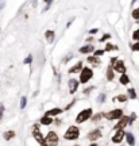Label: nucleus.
Instances as JSON below:
<instances>
[{
	"instance_id": "1",
	"label": "nucleus",
	"mask_w": 139,
	"mask_h": 146,
	"mask_svg": "<svg viewBox=\"0 0 139 146\" xmlns=\"http://www.w3.org/2000/svg\"><path fill=\"white\" fill-rule=\"evenodd\" d=\"M78 137H80V130H78V127H76V126L68 127V130L64 134V138L69 139V141H74V139H77Z\"/></svg>"
},
{
	"instance_id": "2",
	"label": "nucleus",
	"mask_w": 139,
	"mask_h": 146,
	"mask_svg": "<svg viewBox=\"0 0 139 146\" xmlns=\"http://www.w3.org/2000/svg\"><path fill=\"white\" fill-rule=\"evenodd\" d=\"M109 65L113 68V70H116V72L122 73V74H124L126 73V65H124V62L122 61V60H118V57H112L111 58V62H109Z\"/></svg>"
},
{
	"instance_id": "3",
	"label": "nucleus",
	"mask_w": 139,
	"mask_h": 146,
	"mask_svg": "<svg viewBox=\"0 0 139 146\" xmlns=\"http://www.w3.org/2000/svg\"><path fill=\"white\" fill-rule=\"evenodd\" d=\"M58 135H57L54 131H49L46 135V139H45V142L42 143L41 146H57L58 145Z\"/></svg>"
},
{
	"instance_id": "4",
	"label": "nucleus",
	"mask_w": 139,
	"mask_h": 146,
	"mask_svg": "<svg viewBox=\"0 0 139 146\" xmlns=\"http://www.w3.org/2000/svg\"><path fill=\"white\" fill-rule=\"evenodd\" d=\"M93 77V70L91 68H83L81 73H80V83H88L91 78Z\"/></svg>"
},
{
	"instance_id": "5",
	"label": "nucleus",
	"mask_w": 139,
	"mask_h": 146,
	"mask_svg": "<svg viewBox=\"0 0 139 146\" xmlns=\"http://www.w3.org/2000/svg\"><path fill=\"white\" fill-rule=\"evenodd\" d=\"M92 116V108H85L83 110L76 118V123H84L85 120H88Z\"/></svg>"
},
{
	"instance_id": "6",
	"label": "nucleus",
	"mask_w": 139,
	"mask_h": 146,
	"mask_svg": "<svg viewBox=\"0 0 139 146\" xmlns=\"http://www.w3.org/2000/svg\"><path fill=\"white\" fill-rule=\"evenodd\" d=\"M104 116H105L108 120H113V119H120V118H122V116H124V115H123V111H122V110L116 108V110L109 111V112H105V114H104Z\"/></svg>"
},
{
	"instance_id": "7",
	"label": "nucleus",
	"mask_w": 139,
	"mask_h": 146,
	"mask_svg": "<svg viewBox=\"0 0 139 146\" xmlns=\"http://www.w3.org/2000/svg\"><path fill=\"white\" fill-rule=\"evenodd\" d=\"M32 137H34V138H35V141H38L41 145L45 142L43 135H42V133L39 131V126H38V125H35L34 127H32Z\"/></svg>"
},
{
	"instance_id": "8",
	"label": "nucleus",
	"mask_w": 139,
	"mask_h": 146,
	"mask_svg": "<svg viewBox=\"0 0 139 146\" xmlns=\"http://www.w3.org/2000/svg\"><path fill=\"white\" fill-rule=\"evenodd\" d=\"M127 125H130V118H128V116H122V118L119 119L118 125L115 126V130H116V131H118V130H123Z\"/></svg>"
},
{
	"instance_id": "9",
	"label": "nucleus",
	"mask_w": 139,
	"mask_h": 146,
	"mask_svg": "<svg viewBox=\"0 0 139 146\" xmlns=\"http://www.w3.org/2000/svg\"><path fill=\"white\" fill-rule=\"evenodd\" d=\"M78 80H76V78H70L69 80V83H68V85H69V92L70 94H76V91L78 89Z\"/></svg>"
},
{
	"instance_id": "10",
	"label": "nucleus",
	"mask_w": 139,
	"mask_h": 146,
	"mask_svg": "<svg viewBox=\"0 0 139 146\" xmlns=\"http://www.w3.org/2000/svg\"><path fill=\"white\" fill-rule=\"evenodd\" d=\"M126 137V133L123 130H118L116 131V134L112 137V142L113 143H120V142L123 141V138Z\"/></svg>"
},
{
	"instance_id": "11",
	"label": "nucleus",
	"mask_w": 139,
	"mask_h": 146,
	"mask_svg": "<svg viewBox=\"0 0 139 146\" xmlns=\"http://www.w3.org/2000/svg\"><path fill=\"white\" fill-rule=\"evenodd\" d=\"M100 137H101V131H100V129H96V130H93L92 133L88 134V139L89 141H96Z\"/></svg>"
},
{
	"instance_id": "12",
	"label": "nucleus",
	"mask_w": 139,
	"mask_h": 146,
	"mask_svg": "<svg viewBox=\"0 0 139 146\" xmlns=\"http://www.w3.org/2000/svg\"><path fill=\"white\" fill-rule=\"evenodd\" d=\"M61 112H62L61 108H52V110H49V111H46L45 115L46 116H57V115H60Z\"/></svg>"
},
{
	"instance_id": "13",
	"label": "nucleus",
	"mask_w": 139,
	"mask_h": 146,
	"mask_svg": "<svg viewBox=\"0 0 139 146\" xmlns=\"http://www.w3.org/2000/svg\"><path fill=\"white\" fill-rule=\"evenodd\" d=\"M78 70H83V62H80V61H78V62L74 66H72V68L69 69L68 72L73 74V73H78Z\"/></svg>"
},
{
	"instance_id": "14",
	"label": "nucleus",
	"mask_w": 139,
	"mask_h": 146,
	"mask_svg": "<svg viewBox=\"0 0 139 146\" xmlns=\"http://www.w3.org/2000/svg\"><path fill=\"white\" fill-rule=\"evenodd\" d=\"M92 52H95V47L92 45H85V46H83L80 49V53H83V54H88V53H92Z\"/></svg>"
},
{
	"instance_id": "15",
	"label": "nucleus",
	"mask_w": 139,
	"mask_h": 146,
	"mask_svg": "<svg viewBox=\"0 0 139 146\" xmlns=\"http://www.w3.org/2000/svg\"><path fill=\"white\" fill-rule=\"evenodd\" d=\"M3 137H4V139H5V141H10V139H12V138L15 137V131H12V130L5 131L4 134H3Z\"/></svg>"
},
{
	"instance_id": "16",
	"label": "nucleus",
	"mask_w": 139,
	"mask_h": 146,
	"mask_svg": "<svg viewBox=\"0 0 139 146\" xmlns=\"http://www.w3.org/2000/svg\"><path fill=\"white\" fill-rule=\"evenodd\" d=\"M126 138H127V142H128L130 146L135 145V137L131 134V133H126Z\"/></svg>"
},
{
	"instance_id": "17",
	"label": "nucleus",
	"mask_w": 139,
	"mask_h": 146,
	"mask_svg": "<svg viewBox=\"0 0 139 146\" xmlns=\"http://www.w3.org/2000/svg\"><path fill=\"white\" fill-rule=\"evenodd\" d=\"M88 62L92 64V65H95V66H97V65H100V58L95 57V56H92V57H88Z\"/></svg>"
},
{
	"instance_id": "18",
	"label": "nucleus",
	"mask_w": 139,
	"mask_h": 146,
	"mask_svg": "<svg viewBox=\"0 0 139 146\" xmlns=\"http://www.w3.org/2000/svg\"><path fill=\"white\" fill-rule=\"evenodd\" d=\"M41 123H42V125H45V126L52 125V123H53L52 116H46V115H45V116H43V118L41 119Z\"/></svg>"
},
{
	"instance_id": "19",
	"label": "nucleus",
	"mask_w": 139,
	"mask_h": 146,
	"mask_svg": "<svg viewBox=\"0 0 139 146\" xmlns=\"http://www.w3.org/2000/svg\"><path fill=\"white\" fill-rule=\"evenodd\" d=\"M45 36H46V39L49 43H52L53 39H54V31H52V30H47L46 33H45Z\"/></svg>"
},
{
	"instance_id": "20",
	"label": "nucleus",
	"mask_w": 139,
	"mask_h": 146,
	"mask_svg": "<svg viewBox=\"0 0 139 146\" xmlns=\"http://www.w3.org/2000/svg\"><path fill=\"white\" fill-rule=\"evenodd\" d=\"M119 81H120V84H123V85H127V84L130 83V78H128V76L124 73V74H122V76H120Z\"/></svg>"
},
{
	"instance_id": "21",
	"label": "nucleus",
	"mask_w": 139,
	"mask_h": 146,
	"mask_svg": "<svg viewBox=\"0 0 139 146\" xmlns=\"http://www.w3.org/2000/svg\"><path fill=\"white\" fill-rule=\"evenodd\" d=\"M112 78H113V68L109 65L108 69H107V80H109V81H111Z\"/></svg>"
},
{
	"instance_id": "22",
	"label": "nucleus",
	"mask_w": 139,
	"mask_h": 146,
	"mask_svg": "<svg viewBox=\"0 0 139 146\" xmlns=\"http://www.w3.org/2000/svg\"><path fill=\"white\" fill-rule=\"evenodd\" d=\"M119 47L118 46H115V45H111V43H107V46H105V52H111V50H118Z\"/></svg>"
},
{
	"instance_id": "23",
	"label": "nucleus",
	"mask_w": 139,
	"mask_h": 146,
	"mask_svg": "<svg viewBox=\"0 0 139 146\" xmlns=\"http://www.w3.org/2000/svg\"><path fill=\"white\" fill-rule=\"evenodd\" d=\"M127 99H128V96H127V95H119L118 98H115V100H119L120 103H123V102H126Z\"/></svg>"
},
{
	"instance_id": "24",
	"label": "nucleus",
	"mask_w": 139,
	"mask_h": 146,
	"mask_svg": "<svg viewBox=\"0 0 139 146\" xmlns=\"http://www.w3.org/2000/svg\"><path fill=\"white\" fill-rule=\"evenodd\" d=\"M127 92H128V98H131V99H136V94H135L134 88H130Z\"/></svg>"
},
{
	"instance_id": "25",
	"label": "nucleus",
	"mask_w": 139,
	"mask_h": 146,
	"mask_svg": "<svg viewBox=\"0 0 139 146\" xmlns=\"http://www.w3.org/2000/svg\"><path fill=\"white\" fill-rule=\"evenodd\" d=\"M26 106H27V99H26V96H23L21 99V110H24Z\"/></svg>"
},
{
	"instance_id": "26",
	"label": "nucleus",
	"mask_w": 139,
	"mask_h": 146,
	"mask_svg": "<svg viewBox=\"0 0 139 146\" xmlns=\"http://www.w3.org/2000/svg\"><path fill=\"white\" fill-rule=\"evenodd\" d=\"M95 57H100V56H103L104 53H105V50H95Z\"/></svg>"
},
{
	"instance_id": "27",
	"label": "nucleus",
	"mask_w": 139,
	"mask_h": 146,
	"mask_svg": "<svg viewBox=\"0 0 139 146\" xmlns=\"http://www.w3.org/2000/svg\"><path fill=\"white\" fill-rule=\"evenodd\" d=\"M132 38H134L135 41H139V29H138V30H135V31L132 33Z\"/></svg>"
},
{
	"instance_id": "28",
	"label": "nucleus",
	"mask_w": 139,
	"mask_h": 146,
	"mask_svg": "<svg viewBox=\"0 0 139 146\" xmlns=\"http://www.w3.org/2000/svg\"><path fill=\"white\" fill-rule=\"evenodd\" d=\"M132 18H134V19H139V8L132 11Z\"/></svg>"
},
{
	"instance_id": "29",
	"label": "nucleus",
	"mask_w": 139,
	"mask_h": 146,
	"mask_svg": "<svg viewBox=\"0 0 139 146\" xmlns=\"http://www.w3.org/2000/svg\"><path fill=\"white\" fill-rule=\"evenodd\" d=\"M131 50H132V52H139V42H136V43H134V45L131 46Z\"/></svg>"
},
{
	"instance_id": "30",
	"label": "nucleus",
	"mask_w": 139,
	"mask_h": 146,
	"mask_svg": "<svg viewBox=\"0 0 139 146\" xmlns=\"http://www.w3.org/2000/svg\"><path fill=\"white\" fill-rule=\"evenodd\" d=\"M111 38V34H104L101 38H100V42H104V41H107V39H109Z\"/></svg>"
},
{
	"instance_id": "31",
	"label": "nucleus",
	"mask_w": 139,
	"mask_h": 146,
	"mask_svg": "<svg viewBox=\"0 0 139 146\" xmlns=\"http://www.w3.org/2000/svg\"><path fill=\"white\" fill-rule=\"evenodd\" d=\"M3 111H4V106L0 103V120L3 119Z\"/></svg>"
},
{
	"instance_id": "32",
	"label": "nucleus",
	"mask_w": 139,
	"mask_h": 146,
	"mask_svg": "<svg viewBox=\"0 0 139 146\" xmlns=\"http://www.w3.org/2000/svg\"><path fill=\"white\" fill-rule=\"evenodd\" d=\"M31 61H32V56L30 54V56H27V58L24 60V64H30Z\"/></svg>"
},
{
	"instance_id": "33",
	"label": "nucleus",
	"mask_w": 139,
	"mask_h": 146,
	"mask_svg": "<svg viewBox=\"0 0 139 146\" xmlns=\"http://www.w3.org/2000/svg\"><path fill=\"white\" fill-rule=\"evenodd\" d=\"M104 99H105V95H104V94H101L100 96H99V102H100V103H103Z\"/></svg>"
},
{
	"instance_id": "34",
	"label": "nucleus",
	"mask_w": 139,
	"mask_h": 146,
	"mask_svg": "<svg viewBox=\"0 0 139 146\" xmlns=\"http://www.w3.org/2000/svg\"><path fill=\"white\" fill-rule=\"evenodd\" d=\"M99 119H101V115H100V114H97L96 116H93V122H97Z\"/></svg>"
},
{
	"instance_id": "35",
	"label": "nucleus",
	"mask_w": 139,
	"mask_h": 146,
	"mask_svg": "<svg viewBox=\"0 0 139 146\" xmlns=\"http://www.w3.org/2000/svg\"><path fill=\"white\" fill-rule=\"evenodd\" d=\"M89 33H91V34H96V33H97V29H92Z\"/></svg>"
},
{
	"instance_id": "36",
	"label": "nucleus",
	"mask_w": 139,
	"mask_h": 146,
	"mask_svg": "<svg viewBox=\"0 0 139 146\" xmlns=\"http://www.w3.org/2000/svg\"><path fill=\"white\" fill-rule=\"evenodd\" d=\"M52 1H53V0H45V3H46V4H50Z\"/></svg>"
},
{
	"instance_id": "37",
	"label": "nucleus",
	"mask_w": 139,
	"mask_h": 146,
	"mask_svg": "<svg viewBox=\"0 0 139 146\" xmlns=\"http://www.w3.org/2000/svg\"><path fill=\"white\" fill-rule=\"evenodd\" d=\"M89 146H97V145H96V143H92V145H89Z\"/></svg>"
},
{
	"instance_id": "38",
	"label": "nucleus",
	"mask_w": 139,
	"mask_h": 146,
	"mask_svg": "<svg viewBox=\"0 0 139 146\" xmlns=\"http://www.w3.org/2000/svg\"><path fill=\"white\" fill-rule=\"evenodd\" d=\"M132 3H135V0H132Z\"/></svg>"
}]
</instances>
